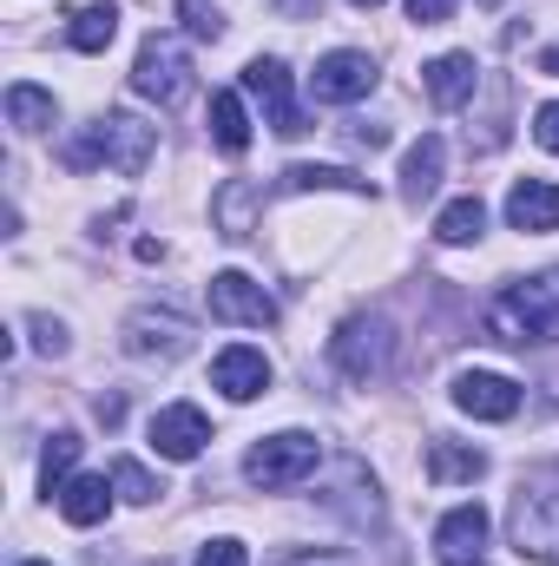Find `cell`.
I'll return each mask as SVG.
<instances>
[{
	"instance_id": "6da1fadb",
	"label": "cell",
	"mask_w": 559,
	"mask_h": 566,
	"mask_svg": "<svg viewBox=\"0 0 559 566\" xmlns=\"http://www.w3.org/2000/svg\"><path fill=\"white\" fill-rule=\"evenodd\" d=\"M507 541L534 566H559V461H540L507 494Z\"/></svg>"
},
{
	"instance_id": "7a4b0ae2",
	"label": "cell",
	"mask_w": 559,
	"mask_h": 566,
	"mask_svg": "<svg viewBox=\"0 0 559 566\" xmlns=\"http://www.w3.org/2000/svg\"><path fill=\"white\" fill-rule=\"evenodd\" d=\"M487 336L507 343V349H527V343H559V264L540 277L507 283L494 303H487Z\"/></svg>"
},
{
	"instance_id": "3957f363",
	"label": "cell",
	"mask_w": 559,
	"mask_h": 566,
	"mask_svg": "<svg viewBox=\"0 0 559 566\" xmlns=\"http://www.w3.org/2000/svg\"><path fill=\"white\" fill-rule=\"evenodd\" d=\"M151 151H158V133L145 119H133V113H99L86 126V139L66 145V165H113L119 178H139L145 165H151Z\"/></svg>"
},
{
	"instance_id": "277c9868",
	"label": "cell",
	"mask_w": 559,
	"mask_h": 566,
	"mask_svg": "<svg viewBox=\"0 0 559 566\" xmlns=\"http://www.w3.org/2000/svg\"><path fill=\"white\" fill-rule=\"evenodd\" d=\"M329 363L349 376V382H382L395 369V323L382 310H356L336 323L329 336Z\"/></svg>"
},
{
	"instance_id": "5b68a950",
	"label": "cell",
	"mask_w": 559,
	"mask_h": 566,
	"mask_svg": "<svg viewBox=\"0 0 559 566\" xmlns=\"http://www.w3.org/2000/svg\"><path fill=\"white\" fill-rule=\"evenodd\" d=\"M323 468V441L303 434V428H283V434H264L251 454H244V481L264 488V494H283V488H303L309 474Z\"/></svg>"
},
{
	"instance_id": "8992f818",
	"label": "cell",
	"mask_w": 559,
	"mask_h": 566,
	"mask_svg": "<svg viewBox=\"0 0 559 566\" xmlns=\"http://www.w3.org/2000/svg\"><path fill=\"white\" fill-rule=\"evenodd\" d=\"M191 343H198V323L171 303H139L119 323V349L133 363H178V356H191Z\"/></svg>"
},
{
	"instance_id": "52a82bcc",
	"label": "cell",
	"mask_w": 559,
	"mask_h": 566,
	"mask_svg": "<svg viewBox=\"0 0 559 566\" xmlns=\"http://www.w3.org/2000/svg\"><path fill=\"white\" fill-rule=\"evenodd\" d=\"M133 93L151 106H184L191 99V53L178 33H151L133 60Z\"/></svg>"
},
{
	"instance_id": "ba28073f",
	"label": "cell",
	"mask_w": 559,
	"mask_h": 566,
	"mask_svg": "<svg viewBox=\"0 0 559 566\" xmlns=\"http://www.w3.org/2000/svg\"><path fill=\"white\" fill-rule=\"evenodd\" d=\"M376 80H382V66H376L369 53L336 46V53H323V60H316L309 93H316L323 106H356V99H369V93H376Z\"/></svg>"
},
{
	"instance_id": "9c48e42d",
	"label": "cell",
	"mask_w": 559,
	"mask_h": 566,
	"mask_svg": "<svg viewBox=\"0 0 559 566\" xmlns=\"http://www.w3.org/2000/svg\"><path fill=\"white\" fill-rule=\"evenodd\" d=\"M244 93L264 106V126L277 139H296L303 133V106H296V86H289V66L283 60H251L244 66Z\"/></svg>"
},
{
	"instance_id": "30bf717a",
	"label": "cell",
	"mask_w": 559,
	"mask_h": 566,
	"mask_svg": "<svg viewBox=\"0 0 559 566\" xmlns=\"http://www.w3.org/2000/svg\"><path fill=\"white\" fill-rule=\"evenodd\" d=\"M211 316L218 323H238V329H271L277 323V296L244 271H218L211 277Z\"/></svg>"
},
{
	"instance_id": "8fae6325",
	"label": "cell",
	"mask_w": 559,
	"mask_h": 566,
	"mask_svg": "<svg viewBox=\"0 0 559 566\" xmlns=\"http://www.w3.org/2000/svg\"><path fill=\"white\" fill-rule=\"evenodd\" d=\"M204 441H211V422L198 402H165L151 416V454H165V461H198Z\"/></svg>"
},
{
	"instance_id": "7c38bea8",
	"label": "cell",
	"mask_w": 559,
	"mask_h": 566,
	"mask_svg": "<svg viewBox=\"0 0 559 566\" xmlns=\"http://www.w3.org/2000/svg\"><path fill=\"white\" fill-rule=\"evenodd\" d=\"M454 409L474 422H507V416H520V382H507L494 369H467V376H454Z\"/></svg>"
},
{
	"instance_id": "4fadbf2b",
	"label": "cell",
	"mask_w": 559,
	"mask_h": 566,
	"mask_svg": "<svg viewBox=\"0 0 559 566\" xmlns=\"http://www.w3.org/2000/svg\"><path fill=\"white\" fill-rule=\"evenodd\" d=\"M211 389H224L231 402H257V396L271 389V356L251 349V343L218 349V363H211Z\"/></svg>"
},
{
	"instance_id": "5bb4252c",
	"label": "cell",
	"mask_w": 559,
	"mask_h": 566,
	"mask_svg": "<svg viewBox=\"0 0 559 566\" xmlns=\"http://www.w3.org/2000/svg\"><path fill=\"white\" fill-rule=\"evenodd\" d=\"M434 554H441V566L481 560V554H487V507H481V501L447 507L441 527H434Z\"/></svg>"
},
{
	"instance_id": "9a60e30c",
	"label": "cell",
	"mask_w": 559,
	"mask_h": 566,
	"mask_svg": "<svg viewBox=\"0 0 559 566\" xmlns=\"http://www.w3.org/2000/svg\"><path fill=\"white\" fill-rule=\"evenodd\" d=\"M421 86H428V99L441 113H454V106H467L481 93V66H474V53H441V60L421 66Z\"/></svg>"
},
{
	"instance_id": "2e32d148",
	"label": "cell",
	"mask_w": 559,
	"mask_h": 566,
	"mask_svg": "<svg viewBox=\"0 0 559 566\" xmlns=\"http://www.w3.org/2000/svg\"><path fill=\"white\" fill-rule=\"evenodd\" d=\"M257 211H264V185H251V178H224L218 198H211V224H218V238H231V244H244V238L257 231Z\"/></svg>"
},
{
	"instance_id": "e0dca14e",
	"label": "cell",
	"mask_w": 559,
	"mask_h": 566,
	"mask_svg": "<svg viewBox=\"0 0 559 566\" xmlns=\"http://www.w3.org/2000/svg\"><path fill=\"white\" fill-rule=\"evenodd\" d=\"M507 224L527 231V238L559 231V185H547V178H520V185L507 191Z\"/></svg>"
},
{
	"instance_id": "ac0fdd59",
	"label": "cell",
	"mask_w": 559,
	"mask_h": 566,
	"mask_svg": "<svg viewBox=\"0 0 559 566\" xmlns=\"http://www.w3.org/2000/svg\"><path fill=\"white\" fill-rule=\"evenodd\" d=\"M113 494H119V488H106V474H73L53 501H60V514H66L73 527H99V521L113 514Z\"/></svg>"
},
{
	"instance_id": "d6986e66",
	"label": "cell",
	"mask_w": 559,
	"mask_h": 566,
	"mask_svg": "<svg viewBox=\"0 0 559 566\" xmlns=\"http://www.w3.org/2000/svg\"><path fill=\"white\" fill-rule=\"evenodd\" d=\"M441 165H447V145L434 139V133H421L409 145V158H402V198L421 205V198H434L441 191Z\"/></svg>"
},
{
	"instance_id": "ffe728a7",
	"label": "cell",
	"mask_w": 559,
	"mask_h": 566,
	"mask_svg": "<svg viewBox=\"0 0 559 566\" xmlns=\"http://www.w3.org/2000/svg\"><path fill=\"white\" fill-rule=\"evenodd\" d=\"M7 126L13 133H46V126H60V99L46 93V86H7Z\"/></svg>"
},
{
	"instance_id": "44dd1931",
	"label": "cell",
	"mask_w": 559,
	"mask_h": 566,
	"mask_svg": "<svg viewBox=\"0 0 559 566\" xmlns=\"http://www.w3.org/2000/svg\"><path fill=\"white\" fill-rule=\"evenodd\" d=\"M487 474V454L467 448V441H428V481L454 488V481H481Z\"/></svg>"
},
{
	"instance_id": "7402d4cb",
	"label": "cell",
	"mask_w": 559,
	"mask_h": 566,
	"mask_svg": "<svg viewBox=\"0 0 559 566\" xmlns=\"http://www.w3.org/2000/svg\"><path fill=\"white\" fill-rule=\"evenodd\" d=\"M113 33H119V7H113V0L80 7V13H73V27H66L73 53H106V46H113Z\"/></svg>"
},
{
	"instance_id": "603a6c76",
	"label": "cell",
	"mask_w": 559,
	"mask_h": 566,
	"mask_svg": "<svg viewBox=\"0 0 559 566\" xmlns=\"http://www.w3.org/2000/svg\"><path fill=\"white\" fill-rule=\"evenodd\" d=\"M211 145L218 151H244L251 145V113H244V93H211Z\"/></svg>"
},
{
	"instance_id": "cb8c5ba5",
	"label": "cell",
	"mask_w": 559,
	"mask_h": 566,
	"mask_svg": "<svg viewBox=\"0 0 559 566\" xmlns=\"http://www.w3.org/2000/svg\"><path fill=\"white\" fill-rule=\"evenodd\" d=\"M277 191H356V198H369V178H356L342 165H289L277 178Z\"/></svg>"
},
{
	"instance_id": "d4e9b609",
	"label": "cell",
	"mask_w": 559,
	"mask_h": 566,
	"mask_svg": "<svg viewBox=\"0 0 559 566\" xmlns=\"http://www.w3.org/2000/svg\"><path fill=\"white\" fill-rule=\"evenodd\" d=\"M73 468H80V434H73V428L46 434V454H40V494L53 501V494L73 481Z\"/></svg>"
},
{
	"instance_id": "484cf974",
	"label": "cell",
	"mask_w": 559,
	"mask_h": 566,
	"mask_svg": "<svg viewBox=\"0 0 559 566\" xmlns=\"http://www.w3.org/2000/svg\"><path fill=\"white\" fill-rule=\"evenodd\" d=\"M487 231V205L481 198H454V205H441V218H434V238L441 244H474Z\"/></svg>"
},
{
	"instance_id": "4316f807",
	"label": "cell",
	"mask_w": 559,
	"mask_h": 566,
	"mask_svg": "<svg viewBox=\"0 0 559 566\" xmlns=\"http://www.w3.org/2000/svg\"><path fill=\"white\" fill-rule=\"evenodd\" d=\"M113 488H119V501H133V507H151V501L165 494V488L145 474L139 461H119V468H113Z\"/></svg>"
},
{
	"instance_id": "83f0119b",
	"label": "cell",
	"mask_w": 559,
	"mask_h": 566,
	"mask_svg": "<svg viewBox=\"0 0 559 566\" xmlns=\"http://www.w3.org/2000/svg\"><path fill=\"white\" fill-rule=\"evenodd\" d=\"M178 20H184L191 40H224V13H218V0H178Z\"/></svg>"
},
{
	"instance_id": "f1b7e54d",
	"label": "cell",
	"mask_w": 559,
	"mask_h": 566,
	"mask_svg": "<svg viewBox=\"0 0 559 566\" xmlns=\"http://www.w3.org/2000/svg\"><path fill=\"white\" fill-rule=\"evenodd\" d=\"M27 336H33V349H40V356H53V363L73 349V336H66V323H60V316H27Z\"/></svg>"
},
{
	"instance_id": "f546056e",
	"label": "cell",
	"mask_w": 559,
	"mask_h": 566,
	"mask_svg": "<svg viewBox=\"0 0 559 566\" xmlns=\"http://www.w3.org/2000/svg\"><path fill=\"white\" fill-rule=\"evenodd\" d=\"M198 566H251V554H244V541H211L198 554Z\"/></svg>"
},
{
	"instance_id": "4dcf8cb0",
	"label": "cell",
	"mask_w": 559,
	"mask_h": 566,
	"mask_svg": "<svg viewBox=\"0 0 559 566\" xmlns=\"http://www.w3.org/2000/svg\"><path fill=\"white\" fill-rule=\"evenodd\" d=\"M534 139H540V145L559 158V99H547V106L534 113Z\"/></svg>"
},
{
	"instance_id": "1f68e13d",
	"label": "cell",
	"mask_w": 559,
	"mask_h": 566,
	"mask_svg": "<svg viewBox=\"0 0 559 566\" xmlns=\"http://www.w3.org/2000/svg\"><path fill=\"white\" fill-rule=\"evenodd\" d=\"M454 7H461V0H409V20H421V27H441Z\"/></svg>"
},
{
	"instance_id": "d6a6232c",
	"label": "cell",
	"mask_w": 559,
	"mask_h": 566,
	"mask_svg": "<svg viewBox=\"0 0 559 566\" xmlns=\"http://www.w3.org/2000/svg\"><path fill=\"white\" fill-rule=\"evenodd\" d=\"M277 566H356V560H342V554H316V547H303V554H289V560Z\"/></svg>"
},
{
	"instance_id": "836d02e7",
	"label": "cell",
	"mask_w": 559,
	"mask_h": 566,
	"mask_svg": "<svg viewBox=\"0 0 559 566\" xmlns=\"http://www.w3.org/2000/svg\"><path fill=\"white\" fill-rule=\"evenodd\" d=\"M349 139H356V145H369V151H376V145H389V126H356Z\"/></svg>"
},
{
	"instance_id": "e575fe53",
	"label": "cell",
	"mask_w": 559,
	"mask_h": 566,
	"mask_svg": "<svg viewBox=\"0 0 559 566\" xmlns=\"http://www.w3.org/2000/svg\"><path fill=\"white\" fill-rule=\"evenodd\" d=\"M540 73H559V46H547V53H540Z\"/></svg>"
},
{
	"instance_id": "d590c367",
	"label": "cell",
	"mask_w": 559,
	"mask_h": 566,
	"mask_svg": "<svg viewBox=\"0 0 559 566\" xmlns=\"http://www.w3.org/2000/svg\"><path fill=\"white\" fill-rule=\"evenodd\" d=\"M349 7H382V0H349Z\"/></svg>"
},
{
	"instance_id": "8d00e7d4",
	"label": "cell",
	"mask_w": 559,
	"mask_h": 566,
	"mask_svg": "<svg viewBox=\"0 0 559 566\" xmlns=\"http://www.w3.org/2000/svg\"><path fill=\"white\" fill-rule=\"evenodd\" d=\"M461 566H487V560H461Z\"/></svg>"
},
{
	"instance_id": "74e56055",
	"label": "cell",
	"mask_w": 559,
	"mask_h": 566,
	"mask_svg": "<svg viewBox=\"0 0 559 566\" xmlns=\"http://www.w3.org/2000/svg\"><path fill=\"white\" fill-rule=\"evenodd\" d=\"M20 566H40V560H20Z\"/></svg>"
}]
</instances>
